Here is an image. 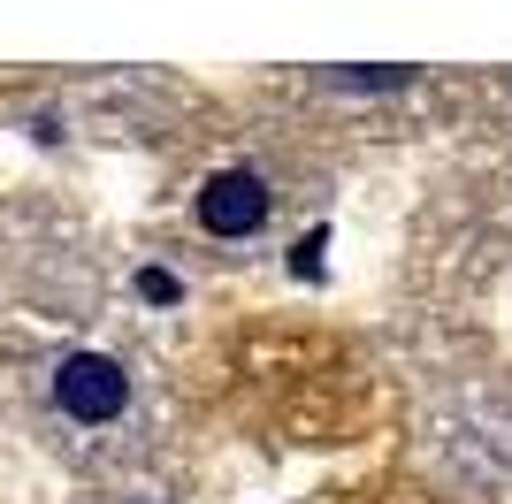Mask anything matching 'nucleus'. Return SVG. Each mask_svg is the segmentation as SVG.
I'll return each mask as SVG.
<instances>
[{"label": "nucleus", "instance_id": "1", "mask_svg": "<svg viewBox=\"0 0 512 504\" xmlns=\"http://www.w3.org/2000/svg\"><path fill=\"white\" fill-rule=\"evenodd\" d=\"M54 405H62L69 420H85V428L115 420V413L130 405L123 359H107V352H69L62 367H54Z\"/></svg>", "mask_w": 512, "mask_h": 504}, {"label": "nucleus", "instance_id": "2", "mask_svg": "<svg viewBox=\"0 0 512 504\" xmlns=\"http://www.w3.org/2000/svg\"><path fill=\"white\" fill-rule=\"evenodd\" d=\"M268 222V176L260 168H214L199 184V230L207 237H253Z\"/></svg>", "mask_w": 512, "mask_h": 504}, {"label": "nucleus", "instance_id": "3", "mask_svg": "<svg viewBox=\"0 0 512 504\" xmlns=\"http://www.w3.org/2000/svg\"><path fill=\"white\" fill-rule=\"evenodd\" d=\"M321 84H337V92H406L413 69H321Z\"/></svg>", "mask_w": 512, "mask_h": 504}, {"label": "nucleus", "instance_id": "4", "mask_svg": "<svg viewBox=\"0 0 512 504\" xmlns=\"http://www.w3.org/2000/svg\"><path fill=\"white\" fill-rule=\"evenodd\" d=\"M138 298H153V306H176V298H184V283H176L169 268H138Z\"/></svg>", "mask_w": 512, "mask_h": 504}]
</instances>
